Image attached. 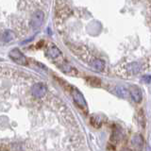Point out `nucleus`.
Returning <instances> with one entry per match:
<instances>
[{"mask_svg":"<svg viewBox=\"0 0 151 151\" xmlns=\"http://www.w3.org/2000/svg\"><path fill=\"white\" fill-rule=\"evenodd\" d=\"M50 0H0V42L25 39L45 22Z\"/></svg>","mask_w":151,"mask_h":151,"instance_id":"obj_1","label":"nucleus"},{"mask_svg":"<svg viewBox=\"0 0 151 151\" xmlns=\"http://www.w3.org/2000/svg\"><path fill=\"white\" fill-rule=\"evenodd\" d=\"M72 93H73V97H74V100L76 101V103H77L80 108L87 109V104H86V101H85L84 97L82 96V94L80 93L77 89H73Z\"/></svg>","mask_w":151,"mask_h":151,"instance_id":"obj_2","label":"nucleus"},{"mask_svg":"<svg viewBox=\"0 0 151 151\" xmlns=\"http://www.w3.org/2000/svg\"><path fill=\"white\" fill-rule=\"evenodd\" d=\"M129 92H130V96L132 97V99L137 102V103H139L141 102L142 100V98H143V94H142V92H141V90L138 88V87H131L129 89Z\"/></svg>","mask_w":151,"mask_h":151,"instance_id":"obj_3","label":"nucleus"},{"mask_svg":"<svg viewBox=\"0 0 151 151\" xmlns=\"http://www.w3.org/2000/svg\"><path fill=\"white\" fill-rule=\"evenodd\" d=\"M11 56L13 58V60H15L17 63H19V64L24 65V64H26V63H27V60H26V58H25V57H24L18 50H16V49L12 51Z\"/></svg>","mask_w":151,"mask_h":151,"instance_id":"obj_4","label":"nucleus"},{"mask_svg":"<svg viewBox=\"0 0 151 151\" xmlns=\"http://www.w3.org/2000/svg\"><path fill=\"white\" fill-rule=\"evenodd\" d=\"M132 144H133L137 148L140 149V150H143L144 149V146H145V143H144V139L143 137L141 135H135L132 139Z\"/></svg>","mask_w":151,"mask_h":151,"instance_id":"obj_5","label":"nucleus"},{"mask_svg":"<svg viewBox=\"0 0 151 151\" xmlns=\"http://www.w3.org/2000/svg\"><path fill=\"white\" fill-rule=\"evenodd\" d=\"M48 55L50 58H52L53 60H56V59H58L59 57H60V52L55 45H52L48 49Z\"/></svg>","mask_w":151,"mask_h":151,"instance_id":"obj_6","label":"nucleus"},{"mask_svg":"<svg viewBox=\"0 0 151 151\" xmlns=\"http://www.w3.org/2000/svg\"><path fill=\"white\" fill-rule=\"evenodd\" d=\"M115 91H116V93L118 94V96H121V97L127 98V97L129 96V92H127V90L125 89L124 87H116Z\"/></svg>","mask_w":151,"mask_h":151,"instance_id":"obj_7","label":"nucleus"}]
</instances>
